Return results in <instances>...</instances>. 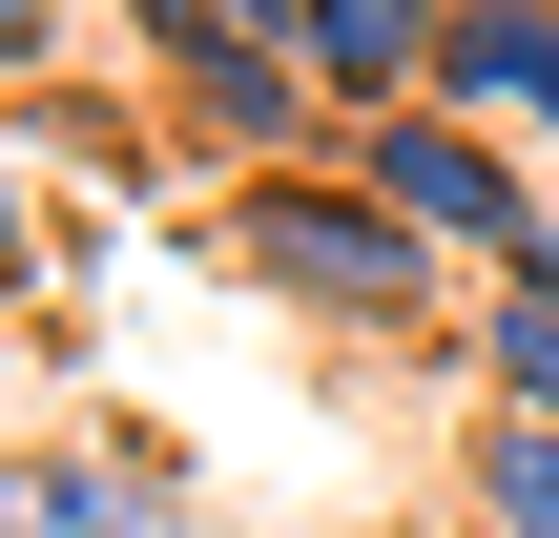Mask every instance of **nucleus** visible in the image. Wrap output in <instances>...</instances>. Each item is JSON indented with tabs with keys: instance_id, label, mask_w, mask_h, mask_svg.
Listing matches in <instances>:
<instances>
[{
	"instance_id": "obj_1",
	"label": "nucleus",
	"mask_w": 559,
	"mask_h": 538,
	"mask_svg": "<svg viewBox=\"0 0 559 538\" xmlns=\"http://www.w3.org/2000/svg\"><path fill=\"white\" fill-rule=\"evenodd\" d=\"M207 249L270 290V311H311V332H353V352H415V332H477V270L436 249V228H394L373 187H353V145L332 166H249L228 207H207Z\"/></svg>"
},
{
	"instance_id": "obj_2",
	"label": "nucleus",
	"mask_w": 559,
	"mask_h": 538,
	"mask_svg": "<svg viewBox=\"0 0 559 538\" xmlns=\"http://www.w3.org/2000/svg\"><path fill=\"white\" fill-rule=\"evenodd\" d=\"M124 41L166 62V124L228 145V187L249 166H332V83L290 41V0H124Z\"/></svg>"
},
{
	"instance_id": "obj_3",
	"label": "nucleus",
	"mask_w": 559,
	"mask_h": 538,
	"mask_svg": "<svg viewBox=\"0 0 559 538\" xmlns=\"http://www.w3.org/2000/svg\"><path fill=\"white\" fill-rule=\"evenodd\" d=\"M353 145V187L394 207V228H436L456 270H519V249H559V187L498 145V124H456V104H373V124H332Z\"/></svg>"
},
{
	"instance_id": "obj_4",
	"label": "nucleus",
	"mask_w": 559,
	"mask_h": 538,
	"mask_svg": "<svg viewBox=\"0 0 559 538\" xmlns=\"http://www.w3.org/2000/svg\"><path fill=\"white\" fill-rule=\"evenodd\" d=\"M0 538H207L166 435H0Z\"/></svg>"
},
{
	"instance_id": "obj_5",
	"label": "nucleus",
	"mask_w": 559,
	"mask_h": 538,
	"mask_svg": "<svg viewBox=\"0 0 559 538\" xmlns=\"http://www.w3.org/2000/svg\"><path fill=\"white\" fill-rule=\"evenodd\" d=\"M436 104H456V124H519L559 166V0H456V21H436Z\"/></svg>"
},
{
	"instance_id": "obj_6",
	"label": "nucleus",
	"mask_w": 559,
	"mask_h": 538,
	"mask_svg": "<svg viewBox=\"0 0 559 538\" xmlns=\"http://www.w3.org/2000/svg\"><path fill=\"white\" fill-rule=\"evenodd\" d=\"M436 21H456V0H290V41H311L332 124H373V104H436Z\"/></svg>"
},
{
	"instance_id": "obj_7",
	"label": "nucleus",
	"mask_w": 559,
	"mask_h": 538,
	"mask_svg": "<svg viewBox=\"0 0 559 538\" xmlns=\"http://www.w3.org/2000/svg\"><path fill=\"white\" fill-rule=\"evenodd\" d=\"M436 477H456V538H559V415H498L477 394Z\"/></svg>"
},
{
	"instance_id": "obj_8",
	"label": "nucleus",
	"mask_w": 559,
	"mask_h": 538,
	"mask_svg": "<svg viewBox=\"0 0 559 538\" xmlns=\"http://www.w3.org/2000/svg\"><path fill=\"white\" fill-rule=\"evenodd\" d=\"M456 352H477V394H498V415H559V249L477 270V332H456Z\"/></svg>"
},
{
	"instance_id": "obj_9",
	"label": "nucleus",
	"mask_w": 559,
	"mask_h": 538,
	"mask_svg": "<svg viewBox=\"0 0 559 538\" xmlns=\"http://www.w3.org/2000/svg\"><path fill=\"white\" fill-rule=\"evenodd\" d=\"M21 145H62L83 187H145V124H124V104H21Z\"/></svg>"
},
{
	"instance_id": "obj_10",
	"label": "nucleus",
	"mask_w": 559,
	"mask_h": 538,
	"mask_svg": "<svg viewBox=\"0 0 559 538\" xmlns=\"http://www.w3.org/2000/svg\"><path fill=\"white\" fill-rule=\"evenodd\" d=\"M41 62H62V0H0V104H41Z\"/></svg>"
},
{
	"instance_id": "obj_11",
	"label": "nucleus",
	"mask_w": 559,
	"mask_h": 538,
	"mask_svg": "<svg viewBox=\"0 0 559 538\" xmlns=\"http://www.w3.org/2000/svg\"><path fill=\"white\" fill-rule=\"evenodd\" d=\"M41 290V187H21V145H0V311Z\"/></svg>"
}]
</instances>
